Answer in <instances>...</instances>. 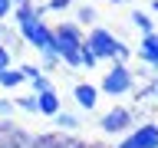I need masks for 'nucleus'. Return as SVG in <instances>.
I'll list each match as a JSON object with an SVG mask.
<instances>
[{
    "mask_svg": "<svg viewBox=\"0 0 158 148\" xmlns=\"http://www.w3.org/2000/svg\"><path fill=\"white\" fill-rule=\"evenodd\" d=\"M86 46L96 53L99 63H128V56H132V46L109 27H92L86 33Z\"/></svg>",
    "mask_w": 158,
    "mask_h": 148,
    "instance_id": "nucleus-1",
    "label": "nucleus"
},
{
    "mask_svg": "<svg viewBox=\"0 0 158 148\" xmlns=\"http://www.w3.org/2000/svg\"><path fill=\"white\" fill-rule=\"evenodd\" d=\"M135 89H138V76H135V69L128 63H109V69L99 79V92L109 96V99L135 96Z\"/></svg>",
    "mask_w": 158,
    "mask_h": 148,
    "instance_id": "nucleus-2",
    "label": "nucleus"
},
{
    "mask_svg": "<svg viewBox=\"0 0 158 148\" xmlns=\"http://www.w3.org/2000/svg\"><path fill=\"white\" fill-rule=\"evenodd\" d=\"M17 33H20V39H23L27 46H33L36 53H40V49H46V46H53V39H56L53 27H49L43 17H33V20H27V23H20Z\"/></svg>",
    "mask_w": 158,
    "mask_h": 148,
    "instance_id": "nucleus-3",
    "label": "nucleus"
},
{
    "mask_svg": "<svg viewBox=\"0 0 158 148\" xmlns=\"http://www.w3.org/2000/svg\"><path fill=\"white\" fill-rule=\"evenodd\" d=\"M132 118H135V112L128 105H112L106 112V115H99V132H106V135H128L132 132Z\"/></svg>",
    "mask_w": 158,
    "mask_h": 148,
    "instance_id": "nucleus-4",
    "label": "nucleus"
},
{
    "mask_svg": "<svg viewBox=\"0 0 158 148\" xmlns=\"http://www.w3.org/2000/svg\"><path fill=\"white\" fill-rule=\"evenodd\" d=\"M115 148H158V122H142Z\"/></svg>",
    "mask_w": 158,
    "mask_h": 148,
    "instance_id": "nucleus-5",
    "label": "nucleus"
},
{
    "mask_svg": "<svg viewBox=\"0 0 158 148\" xmlns=\"http://www.w3.org/2000/svg\"><path fill=\"white\" fill-rule=\"evenodd\" d=\"M99 86H92V82H76L73 86V102H76V109H82V112H96L99 105Z\"/></svg>",
    "mask_w": 158,
    "mask_h": 148,
    "instance_id": "nucleus-6",
    "label": "nucleus"
},
{
    "mask_svg": "<svg viewBox=\"0 0 158 148\" xmlns=\"http://www.w3.org/2000/svg\"><path fill=\"white\" fill-rule=\"evenodd\" d=\"M30 148H86V145L69 135H59V132H46V135H33Z\"/></svg>",
    "mask_w": 158,
    "mask_h": 148,
    "instance_id": "nucleus-7",
    "label": "nucleus"
},
{
    "mask_svg": "<svg viewBox=\"0 0 158 148\" xmlns=\"http://www.w3.org/2000/svg\"><path fill=\"white\" fill-rule=\"evenodd\" d=\"M138 59L158 76V33H145L138 43Z\"/></svg>",
    "mask_w": 158,
    "mask_h": 148,
    "instance_id": "nucleus-8",
    "label": "nucleus"
},
{
    "mask_svg": "<svg viewBox=\"0 0 158 148\" xmlns=\"http://www.w3.org/2000/svg\"><path fill=\"white\" fill-rule=\"evenodd\" d=\"M36 99H40V115H43V118H56L59 112H63V99H59L56 86L46 89V92H40Z\"/></svg>",
    "mask_w": 158,
    "mask_h": 148,
    "instance_id": "nucleus-9",
    "label": "nucleus"
},
{
    "mask_svg": "<svg viewBox=\"0 0 158 148\" xmlns=\"http://www.w3.org/2000/svg\"><path fill=\"white\" fill-rule=\"evenodd\" d=\"M128 23L145 36V33H155V17L148 13V10H138V7H132V13H128Z\"/></svg>",
    "mask_w": 158,
    "mask_h": 148,
    "instance_id": "nucleus-10",
    "label": "nucleus"
},
{
    "mask_svg": "<svg viewBox=\"0 0 158 148\" xmlns=\"http://www.w3.org/2000/svg\"><path fill=\"white\" fill-rule=\"evenodd\" d=\"M76 23L79 27H99V10L92 3H79L76 7Z\"/></svg>",
    "mask_w": 158,
    "mask_h": 148,
    "instance_id": "nucleus-11",
    "label": "nucleus"
},
{
    "mask_svg": "<svg viewBox=\"0 0 158 148\" xmlns=\"http://www.w3.org/2000/svg\"><path fill=\"white\" fill-rule=\"evenodd\" d=\"M23 82H27V76H23L20 69H13V66L0 72V89H10V92H13V89H20Z\"/></svg>",
    "mask_w": 158,
    "mask_h": 148,
    "instance_id": "nucleus-12",
    "label": "nucleus"
},
{
    "mask_svg": "<svg viewBox=\"0 0 158 148\" xmlns=\"http://www.w3.org/2000/svg\"><path fill=\"white\" fill-rule=\"evenodd\" d=\"M40 66H43V72H53L56 66H63V56L56 53V46H46V49H40Z\"/></svg>",
    "mask_w": 158,
    "mask_h": 148,
    "instance_id": "nucleus-13",
    "label": "nucleus"
},
{
    "mask_svg": "<svg viewBox=\"0 0 158 148\" xmlns=\"http://www.w3.org/2000/svg\"><path fill=\"white\" fill-rule=\"evenodd\" d=\"M33 17H40V13H36V3L27 0V3H17V7H13V17H10V20L20 27V23H27V20H33Z\"/></svg>",
    "mask_w": 158,
    "mask_h": 148,
    "instance_id": "nucleus-14",
    "label": "nucleus"
},
{
    "mask_svg": "<svg viewBox=\"0 0 158 148\" xmlns=\"http://www.w3.org/2000/svg\"><path fill=\"white\" fill-rule=\"evenodd\" d=\"M53 125L63 128V132H76V128H82V118H79L76 112H59V115L53 118Z\"/></svg>",
    "mask_w": 158,
    "mask_h": 148,
    "instance_id": "nucleus-15",
    "label": "nucleus"
},
{
    "mask_svg": "<svg viewBox=\"0 0 158 148\" xmlns=\"http://www.w3.org/2000/svg\"><path fill=\"white\" fill-rule=\"evenodd\" d=\"M13 105H17L20 112H27V115H40V99L33 96V92H30V96H17Z\"/></svg>",
    "mask_w": 158,
    "mask_h": 148,
    "instance_id": "nucleus-16",
    "label": "nucleus"
},
{
    "mask_svg": "<svg viewBox=\"0 0 158 148\" xmlns=\"http://www.w3.org/2000/svg\"><path fill=\"white\" fill-rule=\"evenodd\" d=\"M46 89H53V79L43 72V76H36V79H30V92L33 96H40V92H46Z\"/></svg>",
    "mask_w": 158,
    "mask_h": 148,
    "instance_id": "nucleus-17",
    "label": "nucleus"
},
{
    "mask_svg": "<svg viewBox=\"0 0 158 148\" xmlns=\"http://www.w3.org/2000/svg\"><path fill=\"white\" fill-rule=\"evenodd\" d=\"M17 69L27 76V82H30V79H36V76H43V66H40V63H20Z\"/></svg>",
    "mask_w": 158,
    "mask_h": 148,
    "instance_id": "nucleus-18",
    "label": "nucleus"
},
{
    "mask_svg": "<svg viewBox=\"0 0 158 148\" xmlns=\"http://www.w3.org/2000/svg\"><path fill=\"white\" fill-rule=\"evenodd\" d=\"M82 69H99V59L89 46H82Z\"/></svg>",
    "mask_w": 158,
    "mask_h": 148,
    "instance_id": "nucleus-19",
    "label": "nucleus"
},
{
    "mask_svg": "<svg viewBox=\"0 0 158 148\" xmlns=\"http://www.w3.org/2000/svg\"><path fill=\"white\" fill-rule=\"evenodd\" d=\"M13 17V0H0V23H7Z\"/></svg>",
    "mask_w": 158,
    "mask_h": 148,
    "instance_id": "nucleus-20",
    "label": "nucleus"
},
{
    "mask_svg": "<svg viewBox=\"0 0 158 148\" xmlns=\"http://www.w3.org/2000/svg\"><path fill=\"white\" fill-rule=\"evenodd\" d=\"M10 63H13V53L0 43V72H3V69H10Z\"/></svg>",
    "mask_w": 158,
    "mask_h": 148,
    "instance_id": "nucleus-21",
    "label": "nucleus"
},
{
    "mask_svg": "<svg viewBox=\"0 0 158 148\" xmlns=\"http://www.w3.org/2000/svg\"><path fill=\"white\" fill-rule=\"evenodd\" d=\"M13 109H17V105H13V99H0V115H3V118L13 115Z\"/></svg>",
    "mask_w": 158,
    "mask_h": 148,
    "instance_id": "nucleus-22",
    "label": "nucleus"
},
{
    "mask_svg": "<svg viewBox=\"0 0 158 148\" xmlns=\"http://www.w3.org/2000/svg\"><path fill=\"white\" fill-rule=\"evenodd\" d=\"M148 10H152V13L158 17V0H148Z\"/></svg>",
    "mask_w": 158,
    "mask_h": 148,
    "instance_id": "nucleus-23",
    "label": "nucleus"
},
{
    "mask_svg": "<svg viewBox=\"0 0 158 148\" xmlns=\"http://www.w3.org/2000/svg\"><path fill=\"white\" fill-rule=\"evenodd\" d=\"M109 3H128V0H109Z\"/></svg>",
    "mask_w": 158,
    "mask_h": 148,
    "instance_id": "nucleus-24",
    "label": "nucleus"
},
{
    "mask_svg": "<svg viewBox=\"0 0 158 148\" xmlns=\"http://www.w3.org/2000/svg\"><path fill=\"white\" fill-rule=\"evenodd\" d=\"M17 3H27V0H13V7H17Z\"/></svg>",
    "mask_w": 158,
    "mask_h": 148,
    "instance_id": "nucleus-25",
    "label": "nucleus"
},
{
    "mask_svg": "<svg viewBox=\"0 0 158 148\" xmlns=\"http://www.w3.org/2000/svg\"><path fill=\"white\" fill-rule=\"evenodd\" d=\"M155 89H158V76H155Z\"/></svg>",
    "mask_w": 158,
    "mask_h": 148,
    "instance_id": "nucleus-26",
    "label": "nucleus"
},
{
    "mask_svg": "<svg viewBox=\"0 0 158 148\" xmlns=\"http://www.w3.org/2000/svg\"><path fill=\"white\" fill-rule=\"evenodd\" d=\"M0 33H3V23H0Z\"/></svg>",
    "mask_w": 158,
    "mask_h": 148,
    "instance_id": "nucleus-27",
    "label": "nucleus"
}]
</instances>
